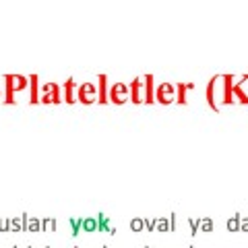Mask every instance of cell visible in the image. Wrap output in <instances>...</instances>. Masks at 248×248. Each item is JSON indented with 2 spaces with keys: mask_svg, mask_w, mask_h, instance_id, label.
Here are the masks:
<instances>
[{
  "mask_svg": "<svg viewBox=\"0 0 248 248\" xmlns=\"http://www.w3.org/2000/svg\"><path fill=\"white\" fill-rule=\"evenodd\" d=\"M4 104H15V93L17 91H25L27 85H29V79L25 75H6L4 77Z\"/></svg>",
  "mask_w": 248,
  "mask_h": 248,
  "instance_id": "cell-1",
  "label": "cell"
},
{
  "mask_svg": "<svg viewBox=\"0 0 248 248\" xmlns=\"http://www.w3.org/2000/svg\"><path fill=\"white\" fill-rule=\"evenodd\" d=\"M62 102V85L58 83H46L42 87L40 104H60Z\"/></svg>",
  "mask_w": 248,
  "mask_h": 248,
  "instance_id": "cell-2",
  "label": "cell"
},
{
  "mask_svg": "<svg viewBox=\"0 0 248 248\" xmlns=\"http://www.w3.org/2000/svg\"><path fill=\"white\" fill-rule=\"evenodd\" d=\"M110 102L116 104V106H122V104H126L128 99H130V87L126 83H114L112 87H110Z\"/></svg>",
  "mask_w": 248,
  "mask_h": 248,
  "instance_id": "cell-3",
  "label": "cell"
},
{
  "mask_svg": "<svg viewBox=\"0 0 248 248\" xmlns=\"http://www.w3.org/2000/svg\"><path fill=\"white\" fill-rule=\"evenodd\" d=\"M77 99H79L81 104H85V106L95 104L97 102V85L95 83H83V85H79V89H77Z\"/></svg>",
  "mask_w": 248,
  "mask_h": 248,
  "instance_id": "cell-4",
  "label": "cell"
},
{
  "mask_svg": "<svg viewBox=\"0 0 248 248\" xmlns=\"http://www.w3.org/2000/svg\"><path fill=\"white\" fill-rule=\"evenodd\" d=\"M155 102H159V104H172L176 102V85L172 83H161L157 89H155Z\"/></svg>",
  "mask_w": 248,
  "mask_h": 248,
  "instance_id": "cell-5",
  "label": "cell"
},
{
  "mask_svg": "<svg viewBox=\"0 0 248 248\" xmlns=\"http://www.w3.org/2000/svg\"><path fill=\"white\" fill-rule=\"evenodd\" d=\"M128 87H130V99H133V104H145V75L137 77Z\"/></svg>",
  "mask_w": 248,
  "mask_h": 248,
  "instance_id": "cell-6",
  "label": "cell"
},
{
  "mask_svg": "<svg viewBox=\"0 0 248 248\" xmlns=\"http://www.w3.org/2000/svg\"><path fill=\"white\" fill-rule=\"evenodd\" d=\"M40 79H37V75H31L29 77V104L33 106V104H40V93H42V89H40Z\"/></svg>",
  "mask_w": 248,
  "mask_h": 248,
  "instance_id": "cell-7",
  "label": "cell"
},
{
  "mask_svg": "<svg viewBox=\"0 0 248 248\" xmlns=\"http://www.w3.org/2000/svg\"><path fill=\"white\" fill-rule=\"evenodd\" d=\"M110 89H108V75H99V85H97V102L108 104L110 102Z\"/></svg>",
  "mask_w": 248,
  "mask_h": 248,
  "instance_id": "cell-8",
  "label": "cell"
},
{
  "mask_svg": "<svg viewBox=\"0 0 248 248\" xmlns=\"http://www.w3.org/2000/svg\"><path fill=\"white\" fill-rule=\"evenodd\" d=\"M223 104H232L234 102V77L232 75H223Z\"/></svg>",
  "mask_w": 248,
  "mask_h": 248,
  "instance_id": "cell-9",
  "label": "cell"
},
{
  "mask_svg": "<svg viewBox=\"0 0 248 248\" xmlns=\"http://www.w3.org/2000/svg\"><path fill=\"white\" fill-rule=\"evenodd\" d=\"M77 89H79V85L75 83V79H68L64 85H62V91H64L66 104H75L77 102Z\"/></svg>",
  "mask_w": 248,
  "mask_h": 248,
  "instance_id": "cell-10",
  "label": "cell"
},
{
  "mask_svg": "<svg viewBox=\"0 0 248 248\" xmlns=\"http://www.w3.org/2000/svg\"><path fill=\"white\" fill-rule=\"evenodd\" d=\"M155 102V87H153V75H145V104Z\"/></svg>",
  "mask_w": 248,
  "mask_h": 248,
  "instance_id": "cell-11",
  "label": "cell"
},
{
  "mask_svg": "<svg viewBox=\"0 0 248 248\" xmlns=\"http://www.w3.org/2000/svg\"><path fill=\"white\" fill-rule=\"evenodd\" d=\"M215 83H217V77H213V79H209V83H207V102H209V106H211V110H219V108H217V102H215Z\"/></svg>",
  "mask_w": 248,
  "mask_h": 248,
  "instance_id": "cell-12",
  "label": "cell"
},
{
  "mask_svg": "<svg viewBox=\"0 0 248 248\" xmlns=\"http://www.w3.org/2000/svg\"><path fill=\"white\" fill-rule=\"evenodd\" d=\"M186 93H188V87H186V83H176V102L184 106L186 104Z\"/></svg>",
  "mask_w": 248,
  "mask_h": 248,
  "instance_id": "cell-13",
  "label": "cell"
},
{
  "mask_svg": "<svg viewBox=\"0 0 248 248\" xmlns=\"http://www.w3.org/2000/svg\"><path fill=\"white\" fill-rule=\"evenodd\" d=\"M25 219H27V217H17V219H11V230L19 232V230H23V228H27L25 223H23Z\"/></svg>",
  "mask_w": 248,
  "mask_h": 248,
  "instance_id": "cell-14",
  "label": "cell"
},
{
  "mask_svg": "<svg viewBox=\"0 0 248 248\" xmlns=\"http://www.w3.org/2000/svg\"><path fill=\"white\" fill-rule=\"evenodd\" d=\"M11 230V219H0V232H9Z\"/></svg>",
  "mask_w": 248,
  "mask_h": 248,
  "instance_id": "cell-15",
  "label": "cell"
},
{
  "mask_svg": "<svg viewBox=\"0 0 248 248\" xmlns=\"http://www.w3.org/2000/svg\"><path fill=\"white\" fill-rule=\"evenodd\" d=\"M27 228L29 230H40V221H37V219H29L27 221Z\"/></svg>",
  "mask_w": 248,
  "mask_h": 248,
  "instance_id": "cell-16",
  "label": "cell"
},
{
  "mask_svg": "<svg viewBox=\"0 0 248 248\" xmlns=\"http://www.w3.org/2000/svg\"><path fill=\"white\" fill-rule=\"evenodd\" d=\"M141 228H143V221L141 219H135L133 221V230H141Z\"/></svg>",
  "mask_w": 248,
  "mask_h": 248,
  "instance_id": "cell-17",
  "label": "cell"
},
{
  "mask_svg": "<svg viewBox=\"0 0 248 248\" xmlns=\"http://www.w3.org/2000/svg\"><path fill=\"white\" fill-rule=\"evenodd\" d=\"M44 228H50V230H52V228H54V221H52V219H50V221L46 219V221H44Z\"/></svg>",
  "mask_w": 248,
  "mask_h": 248,
  "instance_id": "cell-18",
  "label": "cell"
},
{
  "mask_svg": "<svg viewBox=\"0 0 248 248\" xmlns=\"http://www.w3.org/2000/svg\"><path fill=\"white\" fill-rule=\"evenodd\" d=\"M0 97H2V91H0Z\"/></svg>",
  "mask_w": 248,
  "mask_h": 248,
  "instance_id": "cell-19",
  "label": "cell"
}]
</instances>
